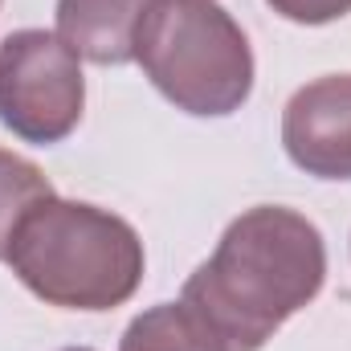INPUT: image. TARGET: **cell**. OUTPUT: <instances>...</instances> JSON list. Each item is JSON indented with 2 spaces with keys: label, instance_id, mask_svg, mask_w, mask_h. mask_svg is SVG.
Here are the masks:
<instances>
[{
  "label": "cell",
  "instance_id": "cell-1",
  "mask_svg": "<svg viewBox=\"0 0 351 351\" xmlns=\"http://www.w3.org/2000/svg\"><path fill=\"white\" fill-rule=\"evenodd\" d=\"M323 282L319 225L286 204H258L229 221L213 258L184 282L180 302L221 351H262L290 315L319 298Z\"/></svg>",
  "mask_w": 351,
  "mask_h": 351
},
{
  "label": "cell",
  "instance_id": "cell-2",
  "mask_svg": "<svg viewBox=\"0 0 351 351\" xmlns=\"http://www.w3.org/2000/svg\"><path fill=\"white\" fill-rule=\"evenodd\" d=\"M16 282L62 311H114L143 282L139 233L86 200L49 196L25 213L8 258Z\"/></svg>",
  "mask_w": 351,
  "mask_h": 351
},
{
  "label": "cell",
  "instance_id": "cell-3",
  "mask_svg": "<svg viewBox=\"0 0 351 351\" xmlns=\"http://www.w3.org/2000/svg\"><path fill=\"white\" fill-rule=\"evenodd\" d=\"M135 62L176 110L225 119L254 94V49L217 0H147Z\"/></svg>",
  "mask_w": 351,
  "mask_h": 351
},
{
  "label": "cell",
  "instance_id": "cell-4",
  "mask_svg": "<svg viewBox=\"0 0 351 351\" xmlns=\"http://www.w3.org/2000/svg\"><path fill=\"white\" fill-rule=\"evenodd\" d=\"M86 110L82 58L58 33L16 29L0 41V127L25 143H62Z\"/></svg>",
  "mask_w": 351,
  "mask_h": 351
},
{
  "label": "cell",
  "instance_id": "cell-5",
  "mask_svg": "<svg viewBox=\"0 0 351 351\" xmlns=\"http://www.w3.org/2000/svg\"><path fill=\"white\" fill-rule=\"evenodd\" d=\"M282 147L315 180H351V74H327L290 94Z\"/></svg>",
  "mask_w": 351,
  "mask_h": 351
},
{
  "label": "cell",
  "instance_id": "cell-6",
  "mask_svg": "<svg viewBox=\"0 0 351 351\" xmlns=\"http://www.w3.org/2000/svg\"><path fill=\"white\" fill-rule=\"evenodd\" d=\"M147 0H58V37L94 66L135 62V29Z\"/></svg>",
  "mask_w": 351,
  "mask_h": 351
},
{
  "label": "cell",
  "instance_id": "cell-7",
  "mask_svg": "<svg viewBox=\"0 0 351 351\" xmlns=\"http://www.w3.org/2000/svg\"><path fill=\"white\" fill-rule=\"evenodd\" d=\"M119 351H221L184 302H160L135 315L119 339Z\"/></svg>",
  "mask_w": 351,
  "mask_h": 351
},
{
  "label": "cell",
  "instance_id": "cell-8",
  "mask_svg": "<svg viewBox=\"0 0 351 351\" xmlns=\"http://www.w3.org/2000/svg\"><path fill=\"white\" fill-rule=\"evenodd\" d=\"M49 196H58V192H53V184L45 180V172L33 160L0 147V262L8 258L12 233L25 221V213L33 204L49 200Z\"/></svg>",
  "mask_w": 351,
  "mask_h": 351
},
{
  "label": "cell",
  "instance_id": "cell-9",
  "mask_svg": "<svg viewBox=\"0 0 351 351\" xmlns=\"http://www.w3.org/2000/svg\"><path fill=\"white\" fill-rule=\"evenodd\" d=\"M265 4L294 25H331L351 12V0H265Z\"/></svg>",
  "mask_w": 351,
  "mask_h": 351
},
{
  "label": "cell",
  "instance_id": "cell-10",
  "mask_svg": "<svg viewBox=\"0 0 351 351\" xmlns=\"http://www.w3.org/2000/svg\"><path fill=\"white\" fill-rule=\"evenodd\" d=\"M66 351H90V348H66Z\"/></svg>",
  "mask_w": 351,
  "mask_h": 351
}]
</instances>
